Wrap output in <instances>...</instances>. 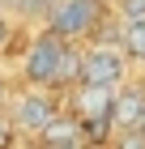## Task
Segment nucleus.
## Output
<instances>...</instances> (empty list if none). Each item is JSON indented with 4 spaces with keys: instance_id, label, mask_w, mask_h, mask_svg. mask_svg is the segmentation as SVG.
Returning <instances> with one entry per match:
<instances>
[{
    "instance_id": "obj_2",
    "label": "nucleus",
    "mask_w": 145,
    "mask_h": 149,
    "mask_svg": "<svg viewBox=\"0 0 145 149\" xmlns=\"http://www.w3.org/2000/svg\"><path fill=\"white\" fill-rule=\"evenodd\" d=\"M98 17H102L98 0H60V4H51V13H47V30L68 43V38L90 34V30L98 26Z\"/></svg>"
},
{
    "instance_id": "obj_11",
    "label": "nucleus",
    "mask_w": 145,
    "mask_h": 149,
    "mask_svg": "<svg viewBox=\"0 0 145 149\" xmlns=\"http://www.w3.org/2000/svg\"><path fill=\"white\" fill-rule=\"evenodd\" d=\"M120 149H145V136H141V132H124V136H120Z\"/></svg>"
},
{
    "instance_id": "obj_7",
    "label": "nucleus",
    "mask_w": 145,
    "mask_h": 149,
    "mask_svg": "<svg viewBox=\"0 0 145 149\" xmlns=\"http://www.w3.org/2000/svg\"><path fill=\"white\" fill-rule=\"evenodd\" d=\"M145 119V94H115V111H111V128L120 132H137Z\"/></svg>"
},
{
    "instance_id": "obj_14",
    "label": "nucleus",
    "mask_w": 145,
    "mask_h": 149,
    "mask_svg": "<svg viewBox=\"0 0 145 149\" xmlns=\"http://www.w3.org/2000/svg\"><path fill=\"white\" fill-rule=\"evenodd\" d=\"M137 132H141V136H145V119H141V128H137Z\"/></svg>"
},
{
    "instance_id": "obj_13",
    "label": "nucleus",
    "mask_w": 145,
    "mask_h": 149,
    "mask_svg": "<svg viewBox=\"0 0 145 149\" xmlns=\"http://www.w3.org/2000/svg\"><path fill=\"white\" fill-rule=\"evenodd\" d=\"M0 102H4V77H0Z\"/></svg>"
},
{
    "instance_id": "obj_9",
    "label": "nucleus",
    "mask_w": 145,
    "mask_h": 149,
    "mask_svg": "<svg viewBox=\"0 0 145 149\" xmlns=\"http://www.w3.org/2000/svg\"><path fill=\"white\" fill-rule=\"evenodd\" d=\"M120 9H124V17H128V26L145 22V0H120Z\"/></svg>"
},
{
    "instance_id": "obj_10",
    "label": "nucleus",
    "mask_w": 145,
    "mask_h": 149,
    "mask_svg": "<svg viewBox=\"0 0 145 149\" xmlns=\"http://www.w3.org/2000/svg\"><path fill=\"white\" fill-rule=\"evenodd\" d=\"M13 136H17L13 119H0V149H13Z\"/></svg>"
},
{
    "instance_id": "obj_3",
    "label": "nucleus",
    "mask_w": 145,
    "mask_h": 149,
    "mask_svg": "<svg viewBox=\"0 0 145 149\" xmlns=\"http://www.w3.org/2000/svg\"><path fill=\"white\" fill-rule=\"evenodd\" d=\"M124 81V56L115 47H94L81 56V85H94V90H115Z\"/></svg>"
},
{
    "instance_id": "obj_15",
    "label": "nucleus",
    "mask_w": 145,
    "mask_h": 149,
    "mask_svg": "<svg viewBox=\"0 0 145 149\" xmlns=\"http://www.w3.org/2000/svg\"><path fill=\"white\" fill-rule=\"evenodd\" d=\"M141 94H145V85H141Z\"/></svg>"
},
{
    "instance_id": "obj_8",
    "label": "nucleus",
    "mask_w": 145,
    "mask_h": 149,
    "mask_svg": "<svg viewBox=\"0 0 145 149\" xmlns=\"http://www.w3.org/2000/svg\"><path fill=\"white\" fill-rule=\"evenodd\" d=\"M124 51H128L132 60H141V64H145V22L124 26Z\"/></svg>"
},
{
    "instance_id": "obj_1",
    "label": "nucleus",
    "mask_w": 145,
    "mask_h": 149,
    "mask_svg": "<svg viewBox=\"0 0 145 149\" xmlns=\"http://www.w3.org/2000/svg\"><path fill=\"white\" fill-rule=\"evenodd\" d=\"M22 72H26L30 85H64V81H81V56L64 43V38H56L51 30H47V34H39V38L30 43V51H26V60H22Z\"/></svg>"
},
{
    "instance_id": "obj_5",
    "label": "nucleus",
    "mask_w": 145,
    "mask_h": 149,
    "mask_svg": "<svg viewBox=\"0 0 145 149\" xmlns=\"http://www.w3.org/2000/svg\"><path fill=\"white\" fill-rule=\"evenodd\" d=\"M77 124H111L115 111V90H94V85H77Z\"/></svg>"
},
{
    "instance_id": "obj_4",
    "label": "nucleus",
    "mask_w": 145,
    "mask_h": 149,
    "mask_svg": "<svg viewBox=\"0 0 145 149\" xmlns=\"http://www.w3.org/2000/svg\"><path fill=\"white\" fill-rule=\"evenodd\" d=\"M56 102L47 98V94H22L17 102H13V128H22V132H34V136H43L47 124L56 119Z\"/></svg>"
},
{
    "instance_id": "obj_12",
    "label": "nucleus",
    "mask_w": 145,
    "mask_h": 149,
    "mask_svg": "<svg viewBox=\"0 0 145 149\" xmlns=\"http://www.w3.org/2000/svg\"><path fill=\"white\" fill-rule=\"evenodd\" d=\"M4 43H9V22L0 17V51H4Z\"/></svg>"
},
{
    "instance_id": "obj_6",
    "label": "nucleus",
    "mask_w": 145,
    "mask_h": 149,
    "mask_svg": "<svg viewBox=\"0 0 145 149\" xmlns=\"http://www.w3.org/2000/svg\"><path fill=\"white\" fill-rule=\"evenodd\" d=\"M47 149H81V141H85V132H81V124H77V115H56L51 124H47V132L43 136Z\"/></svg>"
}]
</instances>
